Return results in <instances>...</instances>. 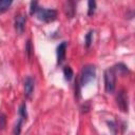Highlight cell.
I'll list each match as a JSON object with an SVG mask.
<instances>
[{"label":"cell","instance_id":"1","mask_svg":"<svg viewBox=\"0 0 135 135\" xmlns=\"http://www.w3.org/2000/svg\"><path fill=\"white\" fill-rule=\"evenodd\" d=\"M116 86V73L113 68L104 71V89L107 93H113Z\"/></svg>","mask_w":135,"mask_h":135},{"label":"cell","instance_id":"2","mask_svg":"<svg viewBox=\"0 0 135 135\" xmlns=\"http://www.w3.org/2000/svg\"><path fill=\"white\" fill-rule=\"evenodd\" d=\"M96 76V68L92 64H88L83 66L81 71V76H80V84L81 85H86L89 84L92 80L95 79Z\"/></svg>","mask_w":135,"mask_h":135},{"label":"cell","instance_id":"3","mask_svg":"<svg viewBox=\"0 0 135 135\" xmlns=\"http://www.w3.org/2000/svg\"><path fill=\"white\" fill-rule=\"evenodd\" d=\"M39 20L44 22H52L57 18V11L55 9H47L44 7H38L36 13Z\"/></svg>","mask_w":135,"mask_h":135},{"label":"cell","instance_id":"4","mask_svg":"<svg viewBox=\"0 0 135 135\" xmlns=\"http://www.w3.org/2000/svg\"><path fill=\"white\" fill-rule=\"evenodd\" d=\"M116 102H117V105L119 107V109L122 112H128V109H129L128 96H127V94H126V92L123 90L119 91V93L117 94V96H116Z\"/></svg>","mask_w":135,"mask_h":135},{"label":"cell","instance_id":"5","mask_svg":"<svg viewBox=\"0 0 135 135\" xmlns=\"http://www.w3.org/2000/svg\"><path fill=\"white\" fill-rule=\"evenodd\" d=\"M26 23V16L24 14H18L15 17V30L18 34H22L25 28Z\"/></svg>","mask_w":135,"mask_h":135},{"label":"cell","instance_id":"6","mask_svg":"<svg viewBox=\"0 0 135 135\" xmlns=\"http://www.w3.org/2000/svg\"><path fill=\"white\" fill-rule=\"evenodd\" d=\"M66 47H68V42H66V41L61 42V43L57 46V63H58V64H61V63L64 61Z\"/></svg>","mask_w":135,"mask_h":135},{"label":"cell","instance_id":"7","mask_svg":"<svg viewBox=\"0 0 135 135\" xmlns=\"http://www.w3.org/2000/svg\"><path fill=\"white\" fill-rule=\"evenodd\" d=\"M34 85H35L34 79L32 77H26L25 80H24V94H25V97L31 98V96L33 94V91H34Z\"/></svg>","mask_w":135,"mask_h":135},{"label":"cell","instance_id":"8","mask_svg":"<svg viewBox=\"0 0 135 135\" xmlns=\"http://www.w3.org/2000/svg\"><path fill=\"white\" fill-rule=\"evenodd\" d=\"M64 11H65V14H66V16H68L69 18H73L74 15H75V13H76V4H75V2H73V1H68V2L65 3V8H64Z\"/></svg>","mask_w":135,"mask_h":135},{"label":"cell","instance_id":"9","mask_svg":"<svg viewBox=\"0 0 135 135\" xmlns=\"http://www.w3.org/2000/svg\"><path fill=\"white\" fill-rule=\"evenodd\" d=\"M63 76H64V79L66 81H71L72 80V78L74 76V72H73L71 66H69V65L64 66V69H63Z\"/></svg>","mask_w":135,"mask_h":135},{"label":"cell","instance_id":"10","mask_svg":"<svg viewBox=\"0 0 135 135\" xmlns=\"http://www.w3.org/2000/svg\"><path fill=\"white\" fill-rule=\"evenodd\" d=\"M12 0H0V14L4 13L12 5Z\"/></svg>","mask_w":135,"mask_h":135},{"label":"cell","instance_id":"11","mask_svg":"<svg viewBox=\"0 0 135 135\" xmlns=\"http://www.w3.org/2000/svg\"><path fill=\"white\" fill-rule=\"evenodd\" d=\"M113 69H114V71H115L116 74L117 73H119V74H126L128 72V68L124 64H122V63L116 64L115 66H113Z\"/></svg>","mask_w":135,"mask_h":135},{"label":"cell","instance_id":"12","mask_svg":"<svg viewBox=\"0 0 135 135\" xmlns=\"http://www.w3.org/2000/svg\"><path fill=\"white\" fill-rule=\"evenodd\" d=\"M18 113H19V118H21L22 120L26 119L27 114H26V105H25V103H22L20 105V108L18 110Z\"/></svg>","mask_w":135,"mask_h":135},{"label":"cell","instance_id":"13","mask_svg":"<svg viewBox=\"0 0 135 135\" xmlns=\"http://www.w3.org/2000/svg\"><path fill=\"white\" fill-rule=\"evenodd\" d=\"M89 9H88V15L89 16H92V15H94V13H95V9H96V2L95 1H93V0H91V1H89Z\"/></svg>","mask_w":135,"mask_h":135},{"label":"cell","instance_id":"14","mask_svg":"<svg viewBox=\"0 0 135 135\" xmlns=\"http://www.w3.org/2000/svg\"><path fill=\"white\" fill-rule=\"evenodd\" d=\"M92 38H93V31H90L85 35V38H84V42H85V46L86 47H90L91 46V44H92Z\"/></svg>","mask_w":135,"mask_h":135},{"label":"cell","instance_id":"15","mask_svg":"<svg viewBox=\"0 0 135 135\" xmlns=\"http://www.w3.org/2000/svg\"><path fill=\"white\" fill-rule=\"evenodd\" d=\"M21 124H22V119L19 118V120H18V122H17V124H16V127H15V129H14V134H15V135H19V134H20Z\"/></svg>","mask_w":135,"mask_h":135},{"label":"cell","instance_id":"16","mask_svg":"<svg viewBox=\"0 0 135 135\" xmlns=\"http://www.w3.org/2000/svg\"><path fill=\"white\" fill-rule=\"evenodd\" d=\"M37 8H38V2H36V1L31 2V11H30L31 15H34V14L36 13Z\"/></svg>","mask_w":135,"mask_h":135},{"label":"cell","instance_id":"17","mask_svg":"<svg viewBox=\"0 0 135 135\" xmlns=\"http://www.w3.org/2000/svg\"><path fill=\"white\" fill-rule=\"evenodd\" d=\"M5 124H6V117H5L4 114H1L0 115V130L4 129Z\"/></svg>","mask_w":135,"mask_h":135},{"label":"cell","instance_id":"18","mask_svg":"<svg viewBox=\"0 0 135 135\" xmlns=\"http://www.w3.org/2000/svg\"><path fill=\"white\" fill-rule=\"evenodd\" d=\"M25 50H26L27 56H28V58H30V57H31V54H32V44H31V41H30V40H28L27 43H26V47H25Z\"/></svg>","mask_w":135,"mask_h":135},{"label":"cell","instance_id":"19","mask_svg":"<svg viewBox=\"0 0 135 135\" xmlns=\"http://www.w3.org/2000/svg\"><path fill=\"white\" fill-rule=\"evenodd\" d=\"M108 124H109V128H110L111 130H113V134H114V135H116V131H117L116 124H115L113 121H110V122H108Z\"/></svg>","mask_w":135,"mask_h":135}]
</instances>
